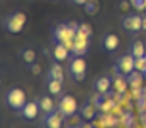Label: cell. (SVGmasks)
I'll return each mask as SVG.
<instances>
[{"label": "cell", "mask_w": 146, "mask_h": 128, "mask_svg": "<svg viewBox=\"0 0 146 128\" xmlns=\"http://www.w3.org/2000/svg\"><path fill=\"white\" fill-rule=\"evenodd\" d=\"M76 34H77V25H74V23H59L53 30V41L54 43H62L71 49Z\"/></svg>", "instance_id": "6da1fadb"}, {"label": "cell", "mask_w": 146, "mask_h": 128, "mask_svg": "<svg viewBox=\"0 0 146 128\" xmlns=\"http://www.w3.org/2000/svg\"><path fill=\"white\" fill-rule=\"evenodd\" d=\"M2 25H3V30H5L7 33L18 34L25 30V27H27V15L23 13V12H18V10L10 12V13L5 15Z\"/></svg>", "instance_id": "7a4b0ae2"}, {"label": "cell", "mask_w": 146, "mask_h": 128, "mask_svg": "<svg viewBox=\"0 0 146 128\" xmlns=\"http://www.w3.org/2000/svg\"><path fill=\"white\" fill-rule=\"evenodd\" d=\"M67 76L74 82H82L87 76V62L84 56H71L67 61Z\"/></svg>", "instance_id": "3957f363"}, {"label": "cell", "mask_w": 146, "mask_h": 128, "mask_svg": "<svg viewBox=\"0 0 146 128\" xmlns=\"http://www.w3.org/2000/svg\"><path fill=\"white\" fill-rule=\"evenodd\" d=\"M27 102H28L27 100V94H25L23 89H20V87L7 89V92H5V103H7L8 108L20 112L21 108L25 107Z\"/></svg>", "instance_id": "277c9868"}, {"label": "cell", "mask_w": 146, "mask_h": 128, "mask_svg": "<svg viewBox=\"0 0 146 128\" xmlns=\"http://www.w3.org/2000/svg\"><path fill=\"white\" fill-rule=\"evenodd\" d=\"M115 76H120V77H128L130 74H133L136 71V64H135V58H133L130 53L120 56L117 62H115Z\"/></svg>", "instance_id": "5b68a950"}, {"label": "cell", "mask_w": 146, "mask_h": 128, "mask_svg": "<svg viewBox=\"0 0 146 128\" xmlns=\"http://www.w3.org/2000/svg\"><path fill=\"white\" fill-rule=\"evenodd\" d=\"M58 110L66 118H72L74 115H77V112H79L77 100L71 94H62L59 97V102H58Z\"/></svg>", "instance_id": "8992f818"}, {"label": "cell", "mask_w": 146, "mask_h": 128, "mask_svg": "<svg viewBox=\"0 0 146 128\" xmlns=\"http://www.w3.org/2000/svg\"><path fill=\"white\" fill-rule=\"evenodd\" d=\"M121 28L130 34H138L143 30V17L138 13H130L121 18Z\"/></svg>", "instance_id": "52a82bcc"}, {"label": "cell", "mask_w": 146, "mask_h": 128, "mask_svg": "<svg viewBox=\"0 0 146 128\" xmlns=\"http://www.w3.org/2000/svg\"><path fill=\"white\" fill-rule=\"evenodd\" d=\"M66 117L56 108L49 113H43V127L44 128H64L66 127Z\"/></svg>", "instance_id": "ba28073f"}, {"label": "cell", "mask_w": 146, "mask_h": 128, "mask_svg": "<svg viewBox=\"0 0 146 128\" xmlns=\"http://www.w3.org/2000/svg\"><path fill=\"white\" fill-rule=\"evenodd\" d=\"M89 46H90V38L86 36V34H82V33H77L76 38H74L71 53H72L74 56H84V54L89 51Z\"/></svg>", "instance_id": "9c48e42d"}, {"label": "cell", "mask_w": 146, "mask_h": 128, "mask_svg": "<svg viewBox=\"0 0 146 128\" xmlns=\"http://www.w3.org/2000/svg\"><path fill=\"white\" fill-rule=\"evenodd\" d=\"M113 87V79L110 76H99L92 84V89L100 95H107Z\"/></svg>", "instance_id": "30bf717a"}, {"label": "cell", "mask_w": 146, "mask_h": 128, "mask_svg": "<svg viewBox=\"0 0 146 128\" xmlns=\"http://www.w3.org/2000/svg\"><path fill=\"white\" fill-rule=\"evenodd\" d=\"M100 44H102V51H105V53H115L117 49L120 48V38L117 36L115 33H107L102 41H100Z\"/></svg>", "instance_id": "8fae6325"}, {"label": "cell", "mask_w": 146, "mask_h": 128, "mask_svg": "<svg viewBox=\"0 0 146 128\" xmlns=\"http://www.w3.org/2000/svg\"><path fill=\"white\" fill-rule=\"evenodd\" d=\"M40 113H41L40 103H38L36 99H35V100H28L27 103H25V107L20 110V115L25 118V120H35Z\"/></svg>", "instance_id": "7c38bea8"}, {"label": "cell", "mask_w": 146, "mask_h": 128, "mask_svg": "<svg viewBox=\"0 0 146 128\" xmlns=\"http://www.w3.org/2000/svg\"><path fill=\"white\" fill-rule=\"evenodd\" d=\"M36 100H38V103H40L41 113H49V112H53V110L58 108V105L54 103L53 95L49 94V92H48V94H41L40 97H36Z\"/></svg>", "instance_id": "4fadbf2b"}, {"label": "cell", "mask_w": 146, "mask_h": 128, "mask_svg": "<svg viewBox=\"0 0 146 128\" xmlns=\"http://www.w3.org/2000/svg\"><path fill=\"white\" fill-rule=\"evenodd\" d=\"M72 56L71 49L62 44V43H54L53 48V59L54 61H59V62H64V61H69V58Z\"/></svg>", "instance_id": "5bb4252c"}, {"label": "cell", "mask_w": 146, "mask_h": 128, "mask_svg": "<svg viewBox=\"0 0 146 128\" xmlns=\"http://www.w3.org/2000/svg\"><path fill=\"white\" fill-rule=\"evenodd\" d=\"M48 79H56V81L64 82V68L61 66L59 61H53L48 69Z\"/></svg>", "instance_id": "9a60e30c"}, {"label": "cell", "mask_w": 146, "mask_h": 128, "mask_svg": "<svg viewBox=\"0 0 146 128\" xmlns=\"http://www.w3.org/2000/svg\"><path fill=\"white\" fill-rule=\"evenodd\" d=\"M128 53L131 54L135 59L143 58V56H146V44L139 40L131 41V43H130V48H128Z\"/></svg>", "instance_id": "2e32d148"}, {"label": "cell", "mask_w": 146, "mask_h": 128, "mask_svg": "<svg viewBox=\"0 0 146 128\" xmlns=\"http://www.w3.org/2000/svg\"><path fill=\"white\" fill-rule=\"evenodd\" d=\"M20 59L25 66H31L36 62V51L33 48H21L20 49Z\"/></svg>", "instance_id": "e0dca14e"}, {"label": "cell", "mask_w": 146, "mask_h": 128, "mask_svg": "<svg viewBox=\"0 0 146 128\" xmlns=\"http://www.w3.org/2000/svg\"><path fill=\"white\" fill-rule=\"evenodd\" d=\"M46 89L53 97H61V95H62V81L46 79Z\"/></svg>", "instance_id": "ac0fdd59"}, {"label": "cell", "mask_w": 146, "mask_h": 128, "mask_svg": "<svg viewBox=\"0 0 146 128\" xmlns=\"http://www.w3.org/2000/svg\"><path fill=\"white\" fill-rule=\"evenodd\" d=\"M79 113H80V117L84 118V120H94L95 118V107L94 105H90V102H86L82 107L79 108Z\"/></svg>", "instance_id": "d6986e66"}, {"label": "cell", "mask_w": 146, "mask_h": 128, "mask_svg": "<svg viewBox=\"0 0 146 128\" xmlns=\"http://www.w3.org/2000/svg\"><path fill=\"white\" fill-rule=\"evenodd\" d=\"M77 33H82V34H86V36H89V38H92V28L87 23H79L77 25Z\"/></svg>", "instance_id": "ffe728a7"}, {"label": "cell", "mask_w": 146, "mask_h": 128, "mask_svg": "<svg viewBox=\"0 0 146 128\" xmlns=\"http://www.w3.org/2000/svg\"><path fill=\"white\" fill-rule=\"evenodd\" d=\"M135 64H136V71H138V72H141V74L146 72V56L135 59Z\"/></svg>", "instance_id": "44dd1931"}, {"label": "cell", "mask_w": 146, "mask_h": 128, "mask_svg": "<svg viewBox=\"0 0 146 128\" xmlns=\"http://www.w3.org/2000/svg\"><path fill=\"white\" fill-rule=\"evenodd\" d=\"M131 5L136 10H145L146 8V0H131Z\"/></svg>", "instance_id": "7402d4cb"}, {"label": "cell", "mask_w": 146, "mask_h": 128, "mask_svg": "<svg viewBox=\"0 0 146 128\" xmlns=\"http://www.w3.org/2000/svg\"><path fill=\"white\" fill-rule=\"evenodd\" d=\"M28 68H30V71H31V74H35V76H38L41 72V66L40 64H36V62L31 64V66H28Z\"/></svg>", "instance_id": "603a6c76"}, {"label": "cell", "mask_w": 146, "mask_h": 128, "mask_svg": "<svg viewBox=\"0 0 146 128\" xmlns=\"http://www.w3.org/2000/svg\"><path fill=\"white\" fill-rule=\"evenodd\" d=\"M71 2H72V3H76V5H79V7H82V5H86L89 0H71Z\"/></svg>", "instance_id": "cb8c5ba5"}, {"label": "cell", "mask_w": 146, "mask_h": 128, "mask_svg": "<svg viewBox=\"0 0 146 128\" xmlns=\"http://www.w3.org/2000/svg\"><path fill=\"white\" fill-rule=\"evenodd\" d=\"M64 128H82V125H66Z\"/></svg>", "instance_id": "d4e9b609"}, {"label": "cell", "mask_w": 146, "mask_h": 128, "mask_svg": "<svg viewBox=\"0 0 146 128\" xmlns=\"http://www.w3.org/2000/svg\"><path fill=\"white\" fill-rule=\"evenodd\" d=\"M143 30L146 31V15H143Z\"/></svg>", "instance_id": "484cf974"}]
</instances>
